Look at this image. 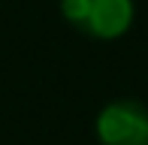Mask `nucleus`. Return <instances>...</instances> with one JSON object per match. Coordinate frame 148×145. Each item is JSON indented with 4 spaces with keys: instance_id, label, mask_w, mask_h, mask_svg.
Wrapping results in <instances>:
<instances>
[{
    "instance_id": "nucleus-1",
    "label": "nucleus",
    "mask_w": 148,
    "mask_h": 145,
    "mask_svg": "<svg viewBox=\"0 0 148 145\" xmlns=\"http://www.w3.org/2000/svg\"><path fill=\"white\" fill-rule=\"evenodd\" d=\"M60 15L94 39H118L133 24V0H60Z\"/></svg>"
},
{
    "instance_id": "nucleus-2",
    "label": "nucleus",
    "mask_w": 148,
    "mask_h": 145,
    "mask_svg": "<svg viewBox=\"0 0 148 145\" xmlns=\"http://www.w3.org/2000/svg\"><path fill=\"white\" fill-rule=\"evenodd\" d=\"M94 130L100 145H148V109L130 97L112 100L100 109Z\"/></svg>"
}]
</instances>
